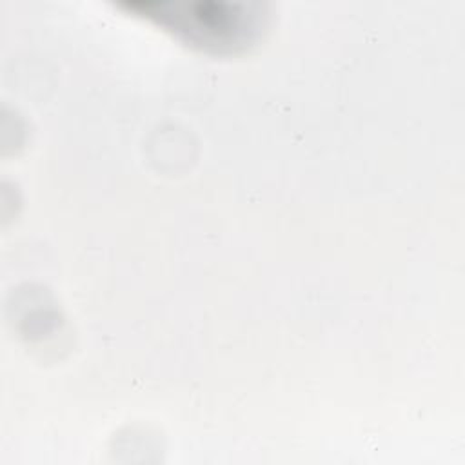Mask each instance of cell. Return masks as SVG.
Returning a JSON list of instances; mask_svg holds the SVG:
<instances>
[{"label": "cell", "mask_w": 465, "mask_h": 465, "mask_svg": "<svg viewBox=\"0 0 465 465\" xmlns=\"http://www.w3.org/2000/svg\"><path fill=\"white\" fill-rule=\"evenodd\" d=\"M118 5L216 54L247 49L262 36L269 18L265 4L240 0H127Z\"/></svg>", "instance_id": "6da1fadb"}]
</instances>
